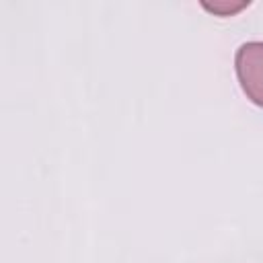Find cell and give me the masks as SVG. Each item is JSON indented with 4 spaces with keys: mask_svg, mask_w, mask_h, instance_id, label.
<instances>
[{
    "mask_svg": "<svg viewBox=\"0 0 263 263\" xmlns=\"http://www.w3.org/2000/svg\"><path fill=\"white\" fill-rule=\"evenodd\" d=\"M201 6L208 10V12H214L218 16H230V14H236L238 10L247 8L249 2H232V0H218V2H201Z\"/></svg>",
    "mask_w": 263,
    "mask_h": 263,
    "instance_id": "7a4b0ae2",
    "label": "cell"
},
{
    "mask_svg": "<svg viewBox=\"0 0 263 263\" xmlns=\"http://www.w3.org/2000/svg\"><path fill=\"white\" fill-rule=\"evenodd\" d=\"M236 76L242 92L263 107V41H247L236 49Z\"/></svg>",
    "mask_w": 263,
    "mask_h": 263,
    "instance_id": "6da1fadb",
    "label": "cell"
}]
</instances>
